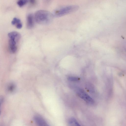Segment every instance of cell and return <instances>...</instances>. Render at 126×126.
<instances>
[{"label": "cell", "instance_id": "12", "mask_svg": "<svg viewBox=\"0 0 126 126\" xmlns=\"http://www.w3.org/2000/svg\"><path fill=\"white\" fill-rule=\"evenodd\" d=\"M21 21L20 20L17 18H14L12 21V24L13 25H16L19 23H21Z\"/></svg>", "mask_w": 126, "mask_h": 126}, {"label": "cell", "instance_id": "2", "mask_svg": "<svg viewBox=\"0 0 126 126\" xmlns=\"http://www.w3.org/2000/svg\"><path fill=\"white\" fill-rule=\"evenodd\" d=\"M78 9V6L76 5L63 7L55 10L53 15L56 17H60L73 12Z\"/></svg>", "mask_w": 126, "mask_h": 126}, {"label": "cell", "instance_id": "4", "mask_svg": "<svg viewBox=\"0 0 126 126\" xmlns=\"http://www.w3.org/2000/svg\"><path fill=\"white\" fill-rule=\"evenodd\" d=\"M34 16L32 14L28 15L27 18V27L29 29L33 28L35 24Z\"/></svg>", "mask_w": 126, "mask_h": 126}, {"label": "cell", "instance_id": "11", "mask_svg": "<svg viewBox=\"0 0 126 126\" xmlns=\"http://www.w3.org/2000/svg\"><path fill=\"white\" fill-rule=\"evenodd\" d=\"M28 2L27 0H20L18 1L17 4L20 7H21L26 4Z\"/></svg>", "mask_w": 126, "mask_h": 126}, {"label": "cell", "instance_id": "15", "mask_svg": "<svg viewBox=\"0 0 126 126\" xmlns=\"http://www.w3.org/2000/svg\"><path fill=\"white\" fill-rule=\"evenodd\" d=\"M30 3L32 4H35L36 3V1L34 0H30Z\"/></svg>", "mask_w": 126, "mask_h": 126}, {"label": "cell", "instance_id": "3", "mask_svg": "<svg viewBox=\"0 0 126 126\" xmlns=\"http://www.w3.org/2000/svg\"><path fill=\"white\" fill-rule=\"evenodd\" d=\"M76 92L78 96L87 103L90 104L94 103V100L83 90L78 89Z\"/></svg>", "mask_w": 126, "mask_h": 126}, {"label": "cell", "instance_id": "8", "mask_svg": "<svg viewBox=\"0 0 126 126\" xmlns=\"http://www.w3.org/2000/svg\"><path fill=\"white\" fill-rule=\"evenodd\" d=\"M16 86L15 84L13 83H11L8 85L7 89L8 92L12 93L15 90Z\"/></svg>", "mask_w": 126, "mask_h": 126}, {"label": "cell", "instance_id": "14", "mask_svg": "<svg viewBox=\"0 0 126 126\" xmlns=\"http://www.w3.org/2000/svg\"><path fill=\"white\" fill-rule=\"evenodd\" d=\"M22 27V25L21 23L18 24L16 25V27L18 29H20Z\"/></svg>", "mask_w": 126, "mask_h": 126}, {"label": "cell", "instance_id": "7", "mask_svg": "<svg viewBox=\"0 0 126 126\" xmlns=\"http://www.w3.org/2000/svg\"><path fill=\"white\" fill-rule=\"evenodd\" d=\"M68 126H81L76 120L74 118H70L68 121Z\"/></svg>", "mask_w": 126, "mask_h": 126}, {"label": "cell", "instance_id": "10", "mask_svg": "<svg viewBox=\"0 0 126 126\" xmlns=\"http://www.w3.org/2000/svg\"><path fill=\"white\" fill-rule=\"evenodd\" d=\"M68 80L71 82H78L80 80L79 78L75 77L69 76L68 77Z\"/></svg>", "mask_w": 126, "mask_h": 126}, {"label": "cell", "instance_id": "1", "mask_svg": "<svg viewBox=\"0 0 126 126\" xmlns=\"http://www.w3.org/2000/svg\"><path fill=\"white\" fill-rule=\"evenodd\" d=\"M34 17L35 21L39 24L47 25L52 21L54 15L49 11L40 10L35 13Z\"/></svg>", "mask_w": 126, "mask_h": 126}, {"label": "cell", "instance_id": "5", "mask_svg": "<svg viewBox=\"0 0 126 126\" xmlns=\"http://www.w3.org/2000/svg\"><path fill=\"white\" fill-rule=\"evenodd\" d=\"M34 121L38 126H50L42 117L36 116L34 118Z\"/></svg>", "mask_w": 126, "mask_h": 126}, {"label": "cell", "instance_id": "6", "mask_svg": "<svg viewBox=\"0 0 126 126\" xmlns=\"http://www.w3.org/2000/svg\"><path fill=\"white\" fill-rule=\"evenodd\" d=\"M10 39H13L17 42L20 38V35L19 33L16 31H13L10 33L8 34Z\"/></svg>", "mask_w": 126, "mask_h": 126}, {"label": "cell", "instance_id": "13", "mask_svg": "<svg viewBox=\"0 0 126 126\" xmlns=\"http://www.w3.org/2000/svg\"><path fill=\"white\" fill-rule=\"evenodd\" d=\"M3 100V97L2 96H0V108L2 103ZM1 114V111L0 109V115Z\"/></svg>", "mask_w": 126, "mask_h": 126}, {"label": "cell", "instance_id": "9", "mask_svg": "<svg viewBox=\"0 0 126 126\" xmlns=\"http://www.w3.org/2000/svg\"><path fill=\"white\" fill-rule=\"evenodd\" d=\"M9 49L11 53H14L17 51V47L16 45H9Z\"/></svg>", "mask_w": 126, "mask_h": 126}]
</instances>
